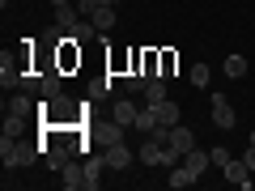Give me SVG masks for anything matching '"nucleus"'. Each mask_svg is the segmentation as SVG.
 <instances>
[{
	"instance_id": "f257e3e1",
	"label": "nucleus",
	"mask_w": 255,
	"mask_h": 191,
	"mask_svg": "<svg viewBox=\"0 0 255 191\" xmlns=\"http://www.w3.org/2000/svg\"><path fill=\"white\" fill-rule=\"evenodd\" d=\"M43 153H47V145H34V140H21V136H0V162H4V170L34 166Z\"/></svg>"
},
{
	"instance_id": "f03ea898",
	"label": "nucleus",
	"mask_w": 255,
	"mask_h": 191,
	"mask_svg": "<svg viewBox=\"0 0 255 191\" xmlns=\"http://www.w3.org/2000/svg\"><path fill=\"white\" fill-rule=\"evenodd\" d=\"M60 187H68V191L81 187V191H85V162H73V157H68L64 170H60Z\"/></svg>"
},
{
	"instance_id": "7ed1b4c3",
	"label": "nucleus",
	"mask_w": 255,
	"mask_h": 191,
	"mask_svg": "<svg viewBox=\"0 0 255 191\" xmlns=\"http://www.w3.org/2000/svg\"><path fill=\"white\" fill-rule=\"evenodd\" d=\"M221 174H226V183H234V187H251V183H255V170L243 162V157H234V162H230Z\"/></svg>"
},
{
	"instance_id": "20e7f679",
	"label": "nucleus",
	"mask_w": 255,
	"mask_h": 191,
	"mask_svg": "<svg viewBox=\"0 0 255 191\" xmlns=\"http://www.w3.org/2000/svg\"><path fill=\"white\" fill-rule=\"evenodd\" d=\"M102 170H107V153L85 157V191H98V187H102V179H98Z\"/></svg>"
},
{
	"instance_id": "39448f33",
	"label": "nucleus",
	"mask_w": 255,
	"mask_h": 191,
	"mask_svg": "<svg viewBox=\"0 0 255 191\" xmlns=\"http://www.w3.org/2000/svg\"><path fill=\"white\" fill-rule=\"evenodd\" d=\"M213 123H217L221 132H230V127H234V110H230L226 94H213Z\"/></svg>"
},
{
	"instance_id": "423d86ee",
	"label": "nucleus",
	"mask_w": 255,
	"mask_h": 191,
	"mask_svg": "<svg viewBox=\"0 0 255 191\" xmlns=\"http://www.w3.org/2000/svg\"><path fill=\"white\" fill-rule=\"evenodd\" d=\"M73 157V145H47V153H43V166L47 170H64V162Z\"/></svg>"
},
{
	"instance_id": "0eeeda50",
	"label": "nucleus",
	"mask_w": 255,
	"mask_h": 191,
	"mask_svg": "<svg viewBox=\"0 0 255 191\" xmlns=\"http://www.w3.org/2000/svg\"><path fill=\"white\" fill-rule=\"evenodd\" d=\"M107 166L111 170H128V166H132V149H128L124 140H119V145H107Z\"/></svg>"
},
{
	"instance_id": "6e6552de",
	"label": "nucleus",
	"mask_w": 255,
	"mask_h": 191,
	"mask_svg": "<svg viewBox=\"0 0 255 191\" xmlns=\"http://www.w3.org/2000/svg\"><path fill=\"white\" fill-rule=\"evenodd\" d=\"M162 153H166V145H162V140H153V136H145V145L136 149V157L145 166H162Z\"/></svg>"
},
{
	"instance_id": "1a4fd4ad",
	"label": "nucleus",
	"mask_w": 255,
	"mask_h": 191,
	"mask_svg": "<svg viewBox=\"0 0 255 191\" xmlns=\"http://www.w3.org/2000/svg\"><path fill=\"white\" fill-rule=\"evenodd\" d=\"M183 166H187V170H191V174H196V179H200V174H204V170H209V166H213V162H209V153H204V149H196V145H191V149H187V153H183Z\"/></svg>"
},
{
	"instance_id": "9d476101",
	"label": "nucleus",
	"mask_w": 255,
	"mask_h": 191,
	"mask_svg": "<svg viewBox=\"0 0 255 191\" xmlns=\"http://www.w3.org/2000/svg\"><path fill=\"white\" fill-rule=\"evenodd\" d=\"M136 102H128V98H119L115 102V106H111V119H115V123H124V127H132V123H136Z\"/></svg>"
},
{
	"instance_id": "9b49d317",
	"label": "nucleus",
	"mask_w": 255,
	"mask_h": 191,
	"mask_svg": "<svg viewBox=\"0 0 255 191\" xmlns=\"http://www.w3.org/2000/svg\"><path fill=\"white\" fill-rule=\"evenodd\" d=\"M55 94H64L60 73H43V77H38V90H34V98H55Z\"/></svg>"
},
{
	"instance_id": "f8f14e48",
	"label": "nucleus",
	"mask_w": 255,
	"mask_h": 191,
	"mask_svg": "<svg viewBox=\"0 0 255 191\" xmlns=\"http://www.w3.org/2000/svg\"><path fill=\"white\" fill-rule=\"evenodd\" d=\"M170 149H179V153H187L191 145H196V136H191V127H183V123H174L170 127V140H166Z\"/></svg>"
},
{
	"instance_id": "ddd939ff",
	"label": "nucleus",
	"mask_w": 255,
	"mask_h": 191,
	"mask_svg": "<svg viewBox=\"0 0 255 191\" xmlns=\"http://www.w3.org/2000/svg\"><path fill=\"white\" fill-rule=\"evenodd\" d=\"M68 38H73L77 47H81V43H94V38H98V26H94L90 17H77V26H73V34H68Z\"/></svg>"
},
{
	"instance_id": "4468645a",
	"label": "nucleus",
	"mask_w": 255,
	"mask_h": 191,
	"mask_svg": "<svg viewBox=\"0 0 255 191\" xmlns=\"http://www.w3.org/2000/svg\"><path fill=\"white\" fill-rule=\"evenodd\" d=\"M191 183H196V174H191L183 162H179V166H170V174H166V187L179 191V187H191Z\"/></svg>"
},
{
	"instance_id": "2eb2a0df",
	"label": "nucleus",
	"mask_w": 255,
	"mask_h": 191,
	"mask_svg": "<svg viewBox=\"0 0 255 191\" xmlns=\"http://www.w3.org/2000/svg\"><path fill=\"white\" fill-rule=\"evenodd\" d=\"M132 127H136L140 136H149V132L157 127V110H153V106L145 102V110H136V123H132Z\"/></svg>"
},
{
	"instance_id": "dca6fc26",
	"label": "nucleus",
	"mask_w": 255,
	"mask_h": 191,
	"mask_svg": "<svg viewBox=\"0 0 255 191\" xmlns=\"http://www.w3.org/2000/svg\"><path fill=\"white\" fill-rule=\"evenodd\" d=\"M157 123H166V127H174V123H179V102H170V98H166V102H157Z\"/></svg>"
},
{
	"instance_id": "f3484780",
	"label": "nucleus",
	"mask_w": 255,
	"mask_h": 191,
	"mask_svg": "<svg viewBox=\"0 0 255 191\" xmlns=\"http://www.w3.org/2000/svg\"><path fill=\"white\" fill-rule=\"evenodd\" d=\"M94 26H98V34H107V30H115V4H102L98 13H94Z\"/></svg>"
},
{
	"instance_id": "a211bd4d",
	"label": "nucleus",
	"mask_w": 255,
	"mask_h": 191,
	"mask_svg": "<svg viewBox=\"0 0 255 191\" xmlns=\"http://www.w3.org/2000/svg\"><path fill=\"white\" fill-rule=\"evenodd\" d=\"M145 102H149V106H157V102H166V77H153V81L145 85Z\"/></svg>"
},
{
	"instance_id": "6ab92c4d",
	"label": "nucleus",
	"mask_w": 255,
	"mask_h": 191,
	"mask_svg": "<svg viewBox=\"0 0 255 191\" xmlns=\"http://www.w3.org/2000/svg\"><path fill=\"white\" fill-rule=\"evenodd\" d=\"M226 77L243 81V77H247V55H226Z\"/></svg>"
},
{
	"instance_id": "aec40b11",
	"label": "nucleus",
	"mask_w": 255,
	"mask_h": 191,
	"mask_svg": "<svg viewBox=\"0 0 255 191\" xmlns=\"http://www.w3.org/2000/svg\"><path fill=\"white\" fill-rule=\"evenodd\" d=\"M30 110H34V102H30L26 94H17V98L9 102V115H17V119H30Z\"/></svg>"
},
{
	"instance_id": "412c9836",
	"label": "nucleus",
	"mask_w": 255,
	"mask_h": 191,
	"mask_svg": "<svg viewBox=\"0 0 255 191\" xmlns=\"http://www.w3.org/2000/svg\"><path fill=\"white\" fill-rule=\"evenodd\" d=\"M209 162L217 166V170H226V166L234 162V157H230V149H226V145H213V149H209Z\"/></svg>"
},
{
	"instance_id": "4be33fe9",
	"label": "nucleus",
	"mask_w": 255,
	"mask_h": 191,
	"mask_svg": "<svg viewBox=\"0 0 255 191\" xmlns=\"http://www.w3.org/2000/svg\"><path fill=\"white\" fill-rule=\"evenodd\" d=\"M191 85H196V90H209V64H196V68H191V77H187Z\"/></svg>"
},
{
	"instance_id": "5701e85b",
	"label": "nucleus",
	"mask_w": 255,
	"mask_h": 191,
	"mask_svg": "<svg viewBox=\"0 0 255 191\" xmlns=\"http://www.w3.org/2000/svg\"><path fill=\"white\" fill-rule=\"evenodd\" d=\"M119 140H124V123H115V119H111L107 132H102V145H119Z\"/></svg>"
},
{
	"instance_id": "b1692460",
	"label": "nucleus",
	"mask_w": 255,
	"mask_h": 191,
	"mask_svg": "<svg viewBox=\"0 0 255 191\" xmlns=\"http://www.w3.org/2000/svg\"><path fill=\"white\" fill-rule=\"evenodd\" d=\"M73 9H77V13H81V17H94V13H98V9H102V0H77Z\"/></svg>"
},
{
	"instance_id": "393cba45",
	"label": "nucleus",
	"mask_w": 255,
	"mask_h": 191,
	"mask_svg": "<svg viewBox=\"0 0 255 191\" xmlns=\"http://www.w3.org/2000/svg\"><path fill=\"white\" fill-rule=\"evenodd\" d=\"M60 38H68V34L60 30V26H47V30H43V43H47V47H55Z\"/></svg>"
},
{
	"instance_id": "a878e982",
	"label": "nucleus",
	"mask_w": 255,
	"mask_h": 191,
	"mask_svg": "<svg viewBox=\"0 0 255 191\" xmlns=\"http://www.w3.org/2000/svg\"><path fill=\"white\" fill-rule=\"evenodd\" d=\"M21 123H26V119L9 115V119H4V136H21Z\"/></svg>"
},
{
	"instance_id": "bb28decb",
	"label": "nucleus",
	"mask_w": 255,
	"mask_h": 191,
	"mask_svg": "<svg viewBox=\"0 0 255 191\" xmlns=\"http://www.w3.org/2000/svg\"><path fill=\"white\" fill-rule=\"evenodd\" d=\"M243 162H247V166L255 170V145H247V149H243Z\"/></svg>"
},
{
	"instance_id": "cd10ccee",
	"label": "nucleus",
	"mask_w": 255,
	"mask_h": 191,
	"mask_svg": "<svg viewBox=\"0 0 255 191\" xmlns=\"http://www.w3.org/2000/svg\"><path fill=\"white\" fill-rule=\"evenodd\" d=\"M68 4H73V0H51V9H68Z\"/></svg>"
},
{
	"instance_id": "c85d7f7f",
	"label": "nucleus",
	"mask_w": 255,
	"mask_h": 191,
	"mask_svg": "<svg viewBox=\"0 0 255 191\" xmlns=\"http://www.w3.org/2000/svg\"><path fill=\"white\" fill-rule=\"evenodd\" d=\"M102 4H119V0H102Z\"/></svg>"
},
{
	"instance_id": "c756f323",
	"label": "nucleus",
	"mask_w": 255,
	"mask_h": 191,
	"mask_svg": "<svg viewBox=\"0 0 255 191\" xmlns=\"http://www.w3.org/2000/svg\"><path fill=\"white\" fill-rule=\"evenodd\" d=\"M247 145H255V132H251V140H247Z\"/></svg>"
}]
</instances>
